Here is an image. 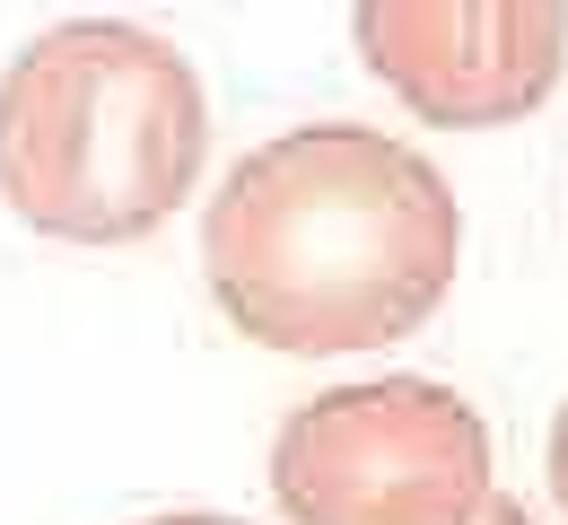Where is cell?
<instances>
[{
	"label": "cell",
	"instance_id": "7",
	"mask_svg": "<svg viewBox=\"0 0 568 525\" xmlns=\"http://www.w3.org/2000/svg\"><path fill=\"white\" fill-rule=\"evenodd\" d=\"M149 525H245V517H211V508H184V517H149Z\"/></svg>",
	"mask_w": 568,
	"mask_h": 525
},
{
	"label": "cell",
	"instance_id": "4",
	"mask_svg": "<svg viewBox=\"0 0 568 525\" xmlns=\"http://www.w3.org/2000/svg\"><path fill=\"white\" fill-rule=\"evenodd\" d=\"M358 62L437 132L525 123L568 62V0H351Z\"/></svg>",
	"mask_w": 568,
	"mask_h": 525
},
{
	"label": "cell",
	"instance_id": "2",
	"mask_svg": "<svg viewBox=\"0 0 568 525\" xmlns=\"http://www.w3.org/2000/svg\"><path fill=\"white\" fill-rule=\"evenodd\" d=\"M211 158L202 71L132 18H62L0 71V202L53 245H141Z\"/></svg>",
	"mask_w": 568,
	"mask_h": 525
},
{
	"label": "cell",
	"instance_id": "1",
	"mask_svg": "<svg viewBox=\"0 0 568 525\" xmlns=\"http://www.w3.org/2000/svg\"><path fill=\"white\" fill-rule=\"evenodd\" d=\"M464 211L412 141L367 123H297L245 150L202 211L219 315L288 360L385 351L455 290Z\"/></svg>",
	"mask_w": 568,
	"mask_h": 525
},
{
	"label": "cell",
	"instance_id": "5",
	"mask_svg": "<svg viewBox=\"0 0 568 525\" xmlns=\"http://www.w3.org/2000/svg\"><path fill=\"white\" fill-rule=\"evenodd\" d=\"M551 491H560V508H568V403H560V421H551Z\"/></svg>",
	"mask_w": 568,
	"mask_h": 525
},
{
	"label": "cell",
	"instance_id": "3",
	"mask_svg": "<svg viewBox=\"0 0 568 525\" xmlns=\"http://www.w3.org/2000/svg\"><path fill=\"white\" fill-rule=\"evenodd\" d=\"M288 525H473L490 499V430L437 376H367L297 403L272 438Z\"/></svg>",
	"mask_w": 568,
	"mask_h": 525
},
{
	"label": "cell",
	"instance_id": "6",
	"mask_svg": "<svg viewBox=\"0 0 568 525\" xmlns=\"http://www.w3.org/2000/svg\"><path fill=\"white\" fill-rule=\"evenodd\" d=\"M473 525H534V517H525L516 499H498V491H490V499H481V517H473Z\"/></svg>",
	"mask_w": 568,
	"mask_h": 525
}]
</instances>
